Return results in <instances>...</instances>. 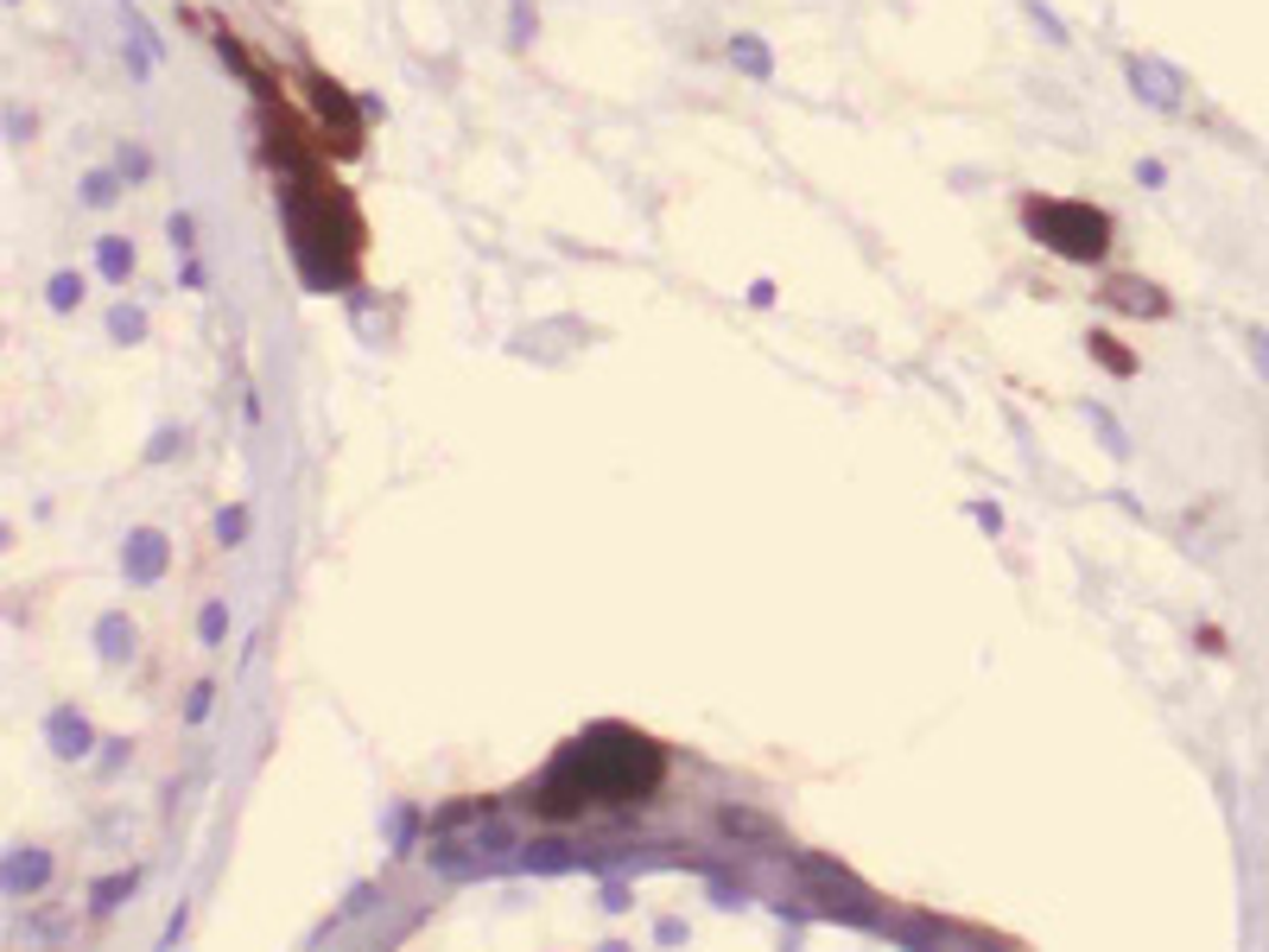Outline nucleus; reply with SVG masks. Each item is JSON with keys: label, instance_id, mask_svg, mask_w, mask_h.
Here are the masks:
<instances>
[{"label": "nucleus", "instance_id": "obj_1", "mask_svg": "<svg viewBox=\"0 0 1269 952\" xmlns=\"http://www.w3.org/2000/svg\"><path fill=\"white\" fill-rule=\"evenodd\" d=\"M667 781V749L634 724H590L527 788L540 820H578L584 806H641Z\"/></svg>", "mask_w": 1269, "mask_h": 952}, {"label": "nucleus", "instance_id": "obj_2", "mask_svg": "<svg viewBox=\"0 0 1269 952\" xmlns=\"http://www.w3.org/2000/svg\"><path fill=\"white\" fill-rule=\"evenodd\" d=\"M279 216L292 235V260L311 292H350L355 286V255H362V216L337 191L324 165L305 172H279Z\"/></svg>", "mask_w": 1269, "mask_h": 952}, {"label": "nucleus", "instance_id": "obj_3", "mask_svg": "<svg viewBox=\"0 0 1269 952\" xmlns=\"http://www.w3.org/2000/svg\"><path fill=\"white\" fill-rule=\"evenodd\" d=\"M1022 223L1041 248H1054L1073 267H1091V260L1111 255V216L1086 197H1022Z\"/></svg>", "mask_w": 1269, "mask_h": 952}, {"label": "nucleus", "instance_id": "obj_4", "mask_svg": "<svg viewBox=\"0 0 1269 952\" xmlns=\"http://www.w3.org/2000/svg\"><path fill=\"white\" fill-rule=\"evenodd\" d=\"M305 96H311V121H318V140H324V153L337 159H355L362 153V96H350L337 77H324V71H305Z\"/></svg>", "mask_w": 1269, "mask_h": 952}, {"label": "nucleus", "instance_id": "obj_5", "mask_svg": "<svg viewBox=\"0 0 1269 952\" xmlns=\"http://www.w3.org/2000/svg\"><path fill=\"white\" fill-rule=\"evenodd\" d=\"M166 566H172V541L159 534V527H134L121 546V571L127 585H159L166 578Z\"/></svg>", "mask_w": 1269, "mask_h": 952}, {"label": "nucleus", "instance_id": "obj_6", "mask_svg": "<svg viewBox=\"0 0 1269 952\" xmlns=\"http://www.w3.org/2000/svg\"><path fill=\"white\" fill-rule=\"evenodd\" d=\"M45 744H51L57 762H83V756L96 749V730H89V718H83L76 705H57V712L45 718Z\"/></svg>", "mask_w": 1269, "mask_h": 952}, {"label": "nucleus", "instance_id": "obj_7", "mask_svg": "<svg viewBox=\"0 0 1269 952\" xmlns=\"http://www.w3.org/2000/svg\"><path fill=\"white\" fill-rule=\"evenodd\" d=\"M1123 71H1130V89H1137L1142 103H1155V108H1167V115H1174V108L1187 103V89H1181V77H1174V71H1167V64H1155V57H1130V64H1123Z\"/></svg>", "mask_w": 1269, "mask_h": 952}, {"label": "nucleus", "instance_id": "obj_8", "mask_svg": "<svg viewBox=\"0 0 1269 952\" xmlns=\"http://www.w3.org/2000/svg\"><path fill=\"white\" fill-rule=\"evenodd\" d=\"M1105 306L1137 311V318H1167V292L1162 286H1149V280H1137V274H1123V280L1105 286Z\"/></svg>", "mask_w": 1269, "mask_h": 952}, {"label": "nucleus", "instance_id": "obj_9", "mask_svg": "<svg viewBox=\"0 0 1269 952\" xmlns=\"http://www.w3.org/2000/svg\"><path fill=\"white\" fill-rule=\"evenodd\" d=\"M96 654L108 667L134 661V622H127V610H102L96 617Z\"/></svg>", "mask_w": 1269, "mask_h": 952}, {"label": "nucleus", "instance_id": "obj_10", "mask_svg": "<svg viewBox=\"0 0 1269 952\" xmlns=\"http://www.w3.org/2000/svg\"><path fill=\"white\" fill-rule=\"evenodd\" d=\"M731 64L749 83H775V52H768V39H756V32H731Z\"/></svg>", "mask_w": 1269, "mask_h": 952}, {"label": "nucleus", "instance_id": "obj_11", "mask_svg": "<svg viewBox=\"0 0 1269 952\" xmlns=\"http://www.w3.org/2000/svg\"><path fill=\"white\" fill-rule=\"evenodd\" d=\"M45 883H51L45 851H13V857H7V896H39Z\"/></svg>", "mask_w": 1269, "mask_h": 952}, {"label": "nucleus", "instance_id": "obj_12", "mask_svg": "<svg viewBox=\"0 0 1269 952\" xmlns=\"http://www.w3.org/2000/svg\"><path fill=\"white\" fill-rule=\"evenodd\" d=\"M134 889H140V870H115V876H102L96 889H89V908H96V914H115V908H121V901L134 896Z\"/></svg>", "mask_w": 1269, "mask_h": 952}, {"label": "nucleus", "instance_id": "obj_13", "mask_svg": "<svg viewBox=\"0 0 1269 952\" xmlns=\"http://www.w3.org/2000/svg\"><path fill=\"white\" fill-rule=\"evenodd\" d=\"M96 267H102V280L121 286L127 274H134V248H127L121 235H102V242H96Z\"/></svg>", "mask_w": 1269, "mask_h": 952}, {"label": "nucleus", "instance_id": "obj_14", "mask_svg": "<svg viewBox=\"0 0 1269 952\" xmlns=\"http://www.w3.org/2000/svg\"><path fill=\"white\" fill-rule=\"evenodd\" d=\"M1086 350H1091V356H1098V362H1105V368H1111V375H1137V356H1130V350H1123V343H1117V336H1105V331H1091V336H1086Z\"/></svg>", "mask_w": 1269, "mask_h": 952}, {"label": "nucleus", "instance_id": "obj_15", "mask_svg": "<svg viewBox=\"0 0 1269 952\" xmlns=\"http://www.w3.org/2000/svg\"><path fill=\"white\" fill-rule=\"evenodd\" d=\"M717 832H731V838H775V825L761 820V813H743V806H724V813H717Z\"/></svg>", "mask_w": 1269, "mask_h": 952}, {"label": "nucleus", "instance_id": "obj_16", "mask_svg": "<svg viewBox=\"0 0 1269 952\" xmlns=\"http://www.w3.org/2000/svg\"><path fill=\"white\" fill-rule=\"evenodd\" d=\"M198 635H203V648H223L228 642V603L223 597H210L198 610Z\"/></svg>", "mask_w": 1269, "mask_h": 952}, {"label": "nucleus", "instance_id": "obj_17", "mask_svg": "<svg viewBox=\"0 0 1269 952\" xmlns=\"http://www.w3.org/2000/svg\"><path fill=\"white\" fill-rule=\"evenodd\" d=\"M108 336H115V343H140V336H147V311H140V306H115V311H108Z\"/></svg>", "mask_w": 1269, "mask_h": 952}, {"label": "nucleus", "instance_id": "obj_18", "mask_svg": "<svg viewBox=\"0 0 1269 952\" xmlns=\"http://www.w3.org/2000/svg\"><path fill=\"white\" fill-rule=\"evenodd\" d=\"M45 306L51 311H76V306H83V274H51Z\"/></svg>", "mask_w": 1269, "mask_h": 952}, {"label": "nucleus", "instance_id": "obj_19", "mask_svg": "<svg viewBox=\"0 0 1269 952\" xmlns=\"http://www.w3.org/2000/svg\"><path fill=\"white\" fill-rule=\"evenodd\" d=\"M115 197H121V179H115V172H89V179H83V204L89 210H108Z\"/></svg>", "mask_w": 1269, "mask_h": 952}, {"label": "nucleus", "instance_id": "obj_20", "mask_svg": "<svg viewBox=\"0 0 1269 952\" xmlns=\"http://www.w3.org/2000/svg\"><path fill=\"white\" fill-rule=\"evenodd\" d=\"M1091 426H1098V432H1105V445H1111V458H1130V438H1123V426H1117V413L1111 407H1098V400H1091Z\"/></svg>", "mask_w": 1269, "mask_h": 952}, {"label": "nucleus", "instance_id": "obj_21", "mask_svg": "<svg viewBox=\"0 0 1269 952\" xmlns=\"http://www.w3.org/2000/svg\"><path fill=\"white\" fill-rule=\"evenodd\" d=\"M216 541H223V546H242V541H248V509H242V502L216 515Z\"/></svg>", "mask_w": 1269, "mask_h": 952}, {"label": "nucleus", "instance_id": "obj_22", "mask_svg": "<svg viewBox=\"0 0 1269 952\" xmlns=\"http://www.w3.org/2000/svg\"><path fill=\"white\" fill-rule=\"evenodd\" d=\"M115 165H121V179H134V184H140V179H152V153H147V147H127V140H121Z\"/></svg>", "mask_w": 1269, "mask_h": 952}, {"label": "nucleus", "instance_id": "obj_23", "mask_svg": "<svg viewBox=\"0 0 1269 952\" xmlns=\"http://www.w3.org/2000/svg\"><path fill=\"white\" fill-rule=\"evenodd\" d=\"M166 235H172V248H184V255H191V248H198V223H191V210H178L172 223H166Z\"/></svg>", "mask_w": 1269, "mask_h": 952}, {"label": "nucleus", "instance_id": "obj_24", "mask_svg": "<svg viewBox=\"0 0 1269 952\" xmlns=\"http://www.w3.org/2000/svg\"><path fill=\"white\" fill-rule=\"evenodd\" d=\"M210 698H216V686H210V680H203V686H191V698H184V724L210 718Z\"/></svg>", "mask_w": 1269, "mask_h": 952}, {"label": "nucleus", "instance_id": "obj_25", "mask_svg": "<svg viewBox=\"0 0 1269 952\" xmlns=\"http://www.w3.org/2000/svg\"><path fill=\"white\" fill-rule=\"evenodd\" d=\"M172 451H184V432H172V426H166V432H152V445H147V463H166V458H172Z\"/></svg>", "mask_w": 1269, "mask_h": 952}, {"label": "nucleus", "instance_id": "obj_26", "mask_svg": "<svg viewBox=\"0 0 1269 952\" xmlns=\"http://www.w3.org/2000/svg\"><path fill=\"white\" fill-rule=\"evenodd\" d=\"M1028 13H1035V26L1047 32V45H1066V26L1054 20V7H1041V0H1028Z\"/></svg>", "mask_w": 1269, "mask_h": 952}, {"label": "nucleus", "instance_id": "obj_27", "mask_svg": "<svg viewBox=\"0 0 1269 952\" xmlns=\"http://www.w3.org/2000/svg\"><path fill=\"white\" fill-rule=\"evenodd\" d=\"M971 515H978L984 534H1003V509H996V502H971Z\"/></svg>", "mask_w": 1269, "mask_h": 952}, {"label": "nucleus", "instance_id": "obj_28", "mask_svg": "<svg viewBox=\"0 0 1269 952\" xmlns=\"http://www.w3.org/2000/svg\"><path fill=\"white\" fill-rule=\"evenodd\" d=\"M508 20H514V45H527V39H533V13H527V0H514V13H508Z\"/></svg>", "mask_w": 1269, "mask_h": 952}, {"label": "nucleus", "instance_id": "obj_29", "mask_svg": "<svg viewBox=\"0 0 1269 952\" xmlns=\"http://www.w3.org/2000/svg\"><path fill=\"white\" fill-rule=\"evenodd\" d=\"M1137 184H1149V191H1155V184H1167V165H1162V159H1142V165H1137Z\"/></svg>", "mask_w": 1269, "mask_h": 952}, {"label": "nucleus", "instance_id": "obj_30", "mask_svg": "<svg viewBox=\"0 0 1269 952\" xmlns=\"http://www.w3.org/2000/svg\"><path fill=\"white\" fill-rule=\"evenodd\" d=\"M121 762H127V744H108V749H102V774H115Z\"/></svg>", "mask_w": 1269, "mask_h": 952}, {"label": "nucleus", "instance_id": "obj_31", "mask_svg": "<svg viewBox=\"0 0 1269 952\" xmlns=\"http://www.w3.org/2000/svg\"><path fill=\"white\" fill-rule=\"evenodd\" d=\"M749 306H775V280H756V286H749Z\"/></svg>", "mask_w": 1269, "mask_h": 952}, {"label": "nucleus", "instance_id": "obj_32", "mask_svg": "<svg viewBox=\"0 0 1269 952\" xmlns=\"http://www.w3.org/2000/svg\"><path fill=\"white\" fill-rule=\"evenodd\" d=\"M1250 350H1257V362H1263V375H1269V331H1250Z\"/></svg>", "mask_w": 1269, "mask_h": 952}]
</instances>
